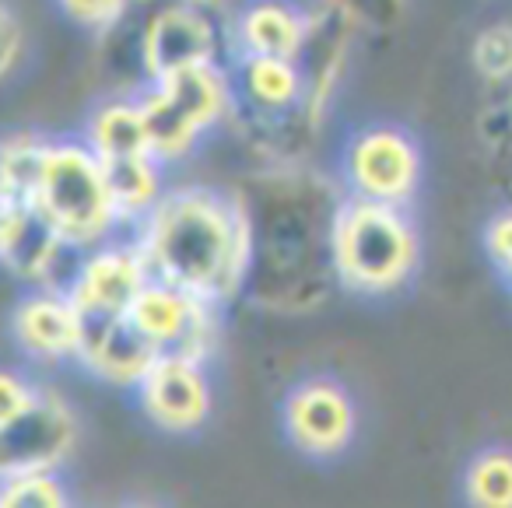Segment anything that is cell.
<instances>
[{
    "label": "cell",
    "mask_w": 512,
    "mask_h": 508,
    "mask_svg": "<svg viewBox=\"0 0 512 508\" xmlns=\"http://www.w3.org/2000/svg\"><path fill=\"white\" fill-rule=\"evenodd\" d=\"M246 221L242 295L267 312H313L341 284L334 228L348 193L302 162L249 172L232 190Z\"/></svg>",
    "instance_id": "cell-1"
},
{
    "label": "cell",
    "mask_w": 512,
    "mask_h": 508,
    "mask_svg": "<svg viewBox=\"0 0 512 508\" xmlns=\"http://www.w3.org/2000/svg\"><path fill=\"white\" fill-rule=\"evenodd\" d=\"M137 246L151 277L207 302L242 295L246 281V221L232 190L176 186L137 228Z\"/></svg>",
    "instance_id": "cell-2"
},
{
    "label": "cell",
    "mask_w": 512,
    "mask_h": 508,
    "mask_svg": "<svg viewBox=\"0 0 512 508\" xmlns=\"http://www.w3.org/2000/svg\"><path fill=\"white\" fill-rule=\"evenodd\" d=\"M334 260L341 288L386 295L414 274L421 242L404 207L348 193L334 228Z\"/></svg>",
    "instance_id": "cell-3"
},
{
    "label": "cell",
    "mask_w": 512,
    "mask_h": 508,
    "mask_svg": "<svg viewBox=\"0 0 512 508\" xmlns=\"http://www.w3.org/2000/svg\"><path fill=\"white\" fill-rule=\"evenodd\" d=\"M32 200L78 249L102 246L113 228L123 225L106 162L85 137H50Z\"/></svg>",
    "instance_id": "cell-4"
},
{
    "label": "cell",
    "mask_w": 512,
    "mask_h": 508,
    "mask_svg": "<svg viewBox=\"0 0 512 508\" xmlns=\"http://www.w3.org/2000/svg\"><path fill=\"white\" fill-rule=\"evenodd\" d=\"M130 25L127 46L137 92L186 67L221 60V32L214 11L197 0H134L120 18Z\"/></svg>",
    "instance_id": "cell-5"
},
{
    "label": "cell",
    "mask_w": 512,
    "mask_h": 508,
    "mask_svg": "<svg viewBox=\"0 0 512 508\" xmlns=\"http://www.w3.org/2000/svg\"><path fill=\"white\" fill-rule=\"evenodd\" d=\"M425 158L404 127L376 123L351 134L341 155V179L348 193L379 204L407 207L421 186Z\"/></svg>",
    "instance_id": "cell-6"
},
{
    "label": "cell",
    "mask_w": 512,
    "mask_h": 508,
    "mask_svg": "<svg viewBox=\"0 0 512 508\" xmlns=\"http://www.w3.org/2000/svg\"><path fill=\"white\" fill-rule=\"evenodd\" d=\"M214 305L190 291L151 277L148 288L137 295L130 319L158 344V354L204 361L214 344Z\"/></svg>",
    "instance_id": "cell-7"
},
{
    "label": "cell",
    "mask_w": 512,
    "mask_h": 508,
    "mask_svg": "<svg viewBox=\"0 0 512 508\" xmlns=\"http://www.w3.org/2000/svg\"><path fill=\"white\" fill-rule=\"evenodd\" d=\"M74 445V414L53 393L39 389L22 414L0 421V473H50Z\"/></svg>",
    "instance_id": "cell-8"
},
{
    "label": "cell",
    "mask_w": 512,
    "mask_h": 508,
    "mask_svg": "<svg viewBox=\"0 0 512 508\" xmlns=\"http://www.w3.org/2000/svg\"><path fill=\"white\" fill-rule=\"evenodd\" d=\"M235 109L256 120L260 127H274L281 134L302 130V106H306V74L299 60L281 57H235Z\"/></svg>",
    "instance_id": "cell-9"
},
{
    "label": "cell",
    "mask_w": 512,
    "mask_h": 508,
    "mask_svg": "<svg viewBox=\"0 0 512 508\" xmlns=\"http://www.w3.org/2000/svg\"><path fill=\"white\" fill-rule=\"evenodd\" d=\"M358 32L362 29L327 0H320L313 8V29H309V43L299 57L302 74H306V106H302L306 137H316V130L323 127L330 106H334L337 92H341L344 67H348Z\"/></svg>",
    "instance_id": "cell-10"
},
{
    "label": "cell",
    "mask_w": 512,
    "mask_h": 508,
    "mask_svg": "<svg viewBox=\"0 0 512 508\" xmlns=\"http://www.w3.org/2000/svg\"><path fill=\"white\" fill-rule=\"evenodd\" d=\"M78 358L95 375L116 382V386H137L162 354H158L155 340L130 319V312H123V316L81 312Z\"/></svg>",
    "instance_id": "cell-11"
},
{
    "label": "cell",
    "mask_w": 512,
    "mask_h": 508,
    "mask_svg": "<svg viewBox=\"0 0 512 508\" xmlns=\"http://www.w3.org/2000/svg\"><path fill=\"white\" fill-rule=\"evenodd\" d=\"M151 284V267L141 246H92V253L78 263L71 281V298L81 312H109L123 316L134 309L137 295Z\"/></svg>",
    "instance_id": "cell-12"
},
{
    "label": "cell",
    "mask_w": 512,
    "mask_h": 508,
    "mask_svg": "<svg viewBox=\"0 0 512 508\" xmlns=\"http://www.w3.org/2000/svg\"><path fill=\"white\" fill-rule=\"evenodd\" d=\"M67 249L71 242L32 197L0 200V256L18 281L53 284V270Z\"/></svg>",
    "instance_id": "cell-13"
},
{
    "label": "cell",
    "mask_w": 512,
    "mask_h": 508,
    "mask_svg": "<svg viewBox=\"0 0 512 508\" xmlns=\"http://www.w3.org/2000/svg\"><path fill=\"white\" fill-rule=\"evenodd\" d=\"M137 396L144 414L169 431L197 428L211 410V389L200 372V361L172 358V354H162L151 365V372L137 382Z\"/></svg>",
    "instance_id": "cell-14"
},
{
    "label": "cell",
    "mask_w": 512,
    "mask_h": 508,
    "mask_svg": "<svg viewBox=\"0 0 512 508\" xmlns=\"http://www.w3.org/2000/svg\"><path fill=\"white\" fill-rule=\"evenodd\" d=\"M285 428L299 449L330 456L348 445L355 431V407L337 382H306L288 396Z\"/></svg>",
    "instance_id": "cell-15"
},
{
    "label": "cell",
    "mask_w": 512,
    "mask_h": 508,
    "mask_svg": "<svg viewBox=\"0 0 512 508\" xmlns=\"http://www.w3.org/2000/svg\"><path fill=\"white\" fill-rule=\"evenodd\" d=\"M313 29V8L295 0H249L232 22L235 57L299 60Z\"/></svg>",
    "instance_id": "cell-16"
},
{
    "label": "cell",
    "mask_w": 512,
    "mask_h": 508,
    "mask_svg": "<svg viewBox=\"0 0 512 508\" xmlns=\"http://www.w3.org/2000/svg\"><path fill=\"white\" fill-rule=\"evenodd\" d=\"M15 337L36 358H78L81 347V309L60 291L46 288L22 298L15 309Z\"/></svg>",
    "instance_id": "cell-17"
},
{
    "label": "cell",
    "mask_w": 512,
    "mask_h": 508,
    "mask_svg": "<svg viewBox=\"0 0 512 508\" xmlns=\"http://www.w3.org/2000/svg\"><path fill=\"white\" fill-rule=\"evenodd\" d=\"M85 141L106 165L155 155L148 127H144L141 99L123 92H113L92 109V116L85 123Z\"/></svg>",
    "instance_id": "cell-18"
},
{
    "label": "cell",
    "mask_w": 512,
    "mask_h": 508,
    "mask_svg": "<svg viewBox=\"0 0 512 508\" xmlns=\"http://www.w3.org/2000/svg\"><path fill=\"white\" fill-rule=\"evenodd\" d=\"M155 85L162 88L204 134L235 113V81H232V71H225L221 60L186 67V71L155 81Z\"/></svg>",
    "instance_id": "cell-19"
},
{
    "label": "cell",
    "mask_w": 512,
    "mask_h": 508,
    "mask_svg": "<svg viewBox=\"0 0 512 508\" xmlns=\"http://www.w3.org/2000/svg\"><path fill=\"white\" fill-rule=\"evenodd\" d=\"M141 99V113H144V127L151 137V151L162 165H176L183 158H190L197 151L204 130L169 99L158 85H148L137 92Z\"/></svg>",
    "instance_id": "cell-20"
},
{
    "label": "cell",
    "mask_w": 512,
    "mask_h": 508,
    "mask_svg": "<svg viewBox=\"0 0 512 508\" xmlns=\"http://www.w3.org/2000/svg\"><path fill=\"white\" fill-rule=\"evenodd\" d=\"M106 172H109V186H113V197H116V207H120L123 221H137V225H141L158 207V200L169 193L162 179V162H158L155 155L113 162V165H106Z\"/></svg>",
    "instance_id": "cell-21"
},
{
    "label": "cell",
    "mask_w": 512,
    "mask_h": 508,
    "mask_svg": "<svg viewBox=\"0 0 512 508\" xmlns=\"http://www.w3.org/2000/svg\"><path fill=\"white\" fill-rule=\"evenodd\" d=\"M50 137L36 130H11L0 144V200H25L36 193Z\"/></svg>",
    "instance_id": "cell-22"
},
{
    "label": "cell",
    "mask_w": 512,
    "mask_h": 508,
    "mask_svg": "<svg viewBox=\"0 0 512 508\" xmlns=\"http://www.w3.org/2000/svg\"><path fill=\"white\" fill-rule=\"evenodd\" d=\"M470 67L484 81V88L512 85V22H491L470 43Z\"/></svg>",
    "instance_id": "cell-23"
},
{
    "label": "cell",
    "mask_w": 512,
    "mask_h": 508,
    "mask_svg": "<svg viewBox=\"0 0 512 508\" xmlns=\"http://www.w3.org/2000/svg\"><path fill=\"white\" fill-rule=\"evenodd\" d=\"M467 491L474 508H512V452H484L470 466Z\"/></svg>",
    "instance_id": "cell-24"
},
{
    "label": "cell",
    "mask_w": 512,
    "mask_h": 508,
    "mask_svg": "<svg viewBox=\"0 0 512 508\" xmlns=\"http://www.w3.org/2000/svg\"><path fill=\"white\" fill-rule=\"evenodd\" d=\"M481 137H484L488 155L495 158V165L502 169V176H509V183H512V85L498 88L495 99L484 106Z\"/></svg>",
    "instance_id": "cell-25"
},
{
    "label": "cell",
    "mask_w": 512,
    "mask_h": 508,
    "mask_svg": "<svg viewBox=\"0 0 512 508\" xmlns=\"http://www.w3.org/2000/svg\"><path fill=\"white\" fill-rule=\"evenodd\" d=\"M0 508H67L64 487L50 473H22V477H4Z\"/></svg>",
    "instance_id": "cell-26"
},
{
    "label": "cell",
    "mask_w": 512,
    "mask_h": 508,
    "mask_svg": "<svg viewBox=\"0 0 512 508\" xmlns=\"http://www.w3.org/2000/svg\"><path fill=\"white\" fill-rule=\"evenodd\" d=\"M351 18L362 32H393L407 15V0H327Z\"/></svg>",
    "instance_id": "cell-27"
},
{
    "label": "cell",
    "mask_w": 512,
    "mask_h": 508,
    "mask_svg": "<svg viewBox=\"0 0 512 508\" xmlns=\"http://www.w3.org/2000/svg\"><path fill=\"white\" fill-rule=\"evenodd\" d=\"M134 0H57V8L64 11V18L71 25L95 36H106L116 22L130 11Z\"/></svg>",
    "instance_id": "cell-28"
},
{
    "label": "cell",
    "mask_w": 512,
    "mask_h": 508,
    "mask_svg": "<svg viewBox=\"0 0 512 508\" xmlns=\"http://www.w3.org/2000/svg\"><path fill=\"white\" fill-rule=\"evenodd\" d=\"M22 50H25V29H22V22H18L15 8L4 4V8H0V74H4V78L15 74L18 60H22Z\"/></svg>",
    "instance_id": "cell-29"
},
{
    "label": "cell",
    "mask_w": 512,
    "mask_h": 508,
    "mask_svg": "<svg viewBox=\"0 0 512 508\" xmlns=\"http://www.w3.org/2000/svg\"><path fill=\"white\" fill-rule=\"evenodd\" d=\"M484 246H488V256L512 274V204L505 211H498L495 218L488 221V232H484Z\"/></svg>",
    "instance_id": "cell-30"
},
{
    "label": "cell",
    "mask_w": 512,
    "mask_h": 508,
    "mask_svg": "<svg viewBox=\"0 0 512 508\" xmlns=\"http://www.w3.org/2000/svg\"><path fill=\"white\" fill-rule=\"evenodd\" d=\"M39 389L29 386V382H22L18 375H0V421H8V417L22 414L25 407H29L32 400H36Z\"/></svg>",
    "instance_id": "cell-31"
},
{
    "label": "cell",
    "mask_w": 512,
    "mask_h": 508,
    "mask_svg": "<svg viewBox=\"0 0 512 508\" xmlns=\"http://www.w3.org/2000/svg\"><path fill=\"white\" fill-rule=\"evenodd\" d=\"M197 4H204V8H211V11H218V8H225V4H232V0H197Z\"/></svg>",
    "instance_id": "cell-32"
},
{
    "label": "cell",
    "mask_w": 512,
    "mask_h": 508,
    "mask_svg": "<svg viewBox=\"0 0 512 508\" xmlns=\"http://www.w3.org/2000/svg\"><path fill=\"white\" fill-rule=\"evenodd\" d=\"M509 277H512V274H509Z\"/></svg>",
    "instance_id": "cell-33"
}]
</instances>
